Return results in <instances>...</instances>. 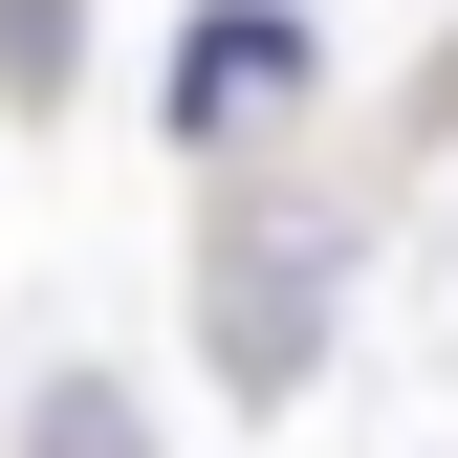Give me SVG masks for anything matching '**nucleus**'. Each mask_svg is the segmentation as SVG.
<instances>
[{
	"label": "nucleus",
	"instance_id": "f257e3e1",
	"mask_svg": "<svg viewBox=\"0 0 458 458\" xmlns=\"http://www.w3.org/2000/svg\"><path fill=\"white\" fill-rule=\"evenodd\" d=\"M306 306H327V262L241 218V241H218V371H241V393H284V371H306Z\"/></svg>",
	"mask_w": 458,
	"mask_h": 458
},
{
	"label": "nucleus",
	"instance_id": "f03ea898",
	"mask_svg": "<svg viewBox=\"0 0 458 458\" xmlns=\"http://www.w3.org/2000/svg\"><path fill=\"white\" fill-rule=\"evenodd\" d=\"M284 66H306V22H284V0H241V22H218L197 66H175V131H241V109H262Z\"/></svg>",
	"mask_w": 458,
	"mask_h": 458
}]
</instances>
